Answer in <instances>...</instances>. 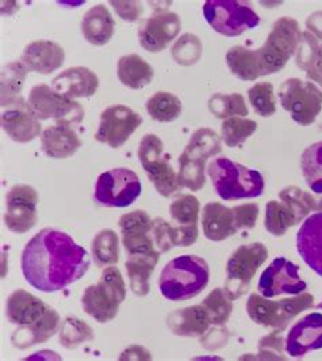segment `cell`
I'll use <instances>...</instances> for the list:
<instances>
[{
    "instance_id": "cell-1",
    "label": "cell",
    "mask_w": 322,
    "mask_h": 361,
    "mask_svg": "<svg viewBox=\"0 0 322 361\" xmlns=\"http://www.w3.org/2000/svg\"><path fill=\"white\" fill-rule=\"evenodd\" d=\"M91 258L71 236L56 228H44L23 247L20 268L33 288L54 293L79 281L90 269Z\"/></svg>"
},
{
    "instance_id": "cell-2",
    "label": "cell",
    "mask_w": 322,
    "mask_h": 361,
    "mask_svg": "<svg viewBox=\"0 0 322 361\" xmlns=\"http://www.w3.org/2000/svg\"><path fill=\"white\" fill-rule=\"evenodd\" d=\"M7 321L18 327L11 336L14 348L25 350L51 340L61 325L59 312L36 295L16 289L6 300Z\"/></svg>"
},
{
    "instance_id": "cell-3",
    "label": "cell",
    "mask_w": 322,
    "mask_h": 361,
    "mask_svg": "<svg viewBox=\"0 0 322 361\" xmlns=\"http://www.w3.org/2000/svg\"><path fill=\"white\" fill-rule=\"evenodd\" d=\"M210 283L207 261L195 254H185L169 261L162 269L158 286L162 296L170 302H185L198 296Z\"/></svg>"
},
{
    "instance_id": "cell-4",
    "label": "cell",
    "mask_w": 322,
    "mask_h": 361,
    "mask_svg": "<svg viewBox=\"0 0 322 361\" xmlns=\"http://www.w3.org/2000/svg\"><path fill=\"white\" fill-rule=\"evenodd\" d=\"M207 176L216 195L225 201L256 199L263 196L266 180L260 171L222 157L207 166Z\"/></svg>"
},
{
    "instance_id": "cell-5",
    "label": "cell",
    "mask_w": 322,
    "mask_h": 361,
    "mask_svg": "<svg viewBox=\"0 0 322 361\" xmlns=\"http://www.w3.org/2000/svg\"><path fill=\"white\" fill-rule=\"evenodd\" d=\"M126 298L123 274L116 265H112L102 269L97 284L85 289L80 305L83 311L98 324H107L117 317L120 305Z\"/></svg>"
},
{
    "instance_id": "cell-6",
    "label": "cell",
    "mask_w": 322,
    "mask_h": 361,
    "mask_svg": "<svg viewBox=\"0 0 322 361\" xmlns=\"http://www.w3.org/2000/svg\"><path fill=\"white\" fill-rule=\"evenodd\" d=\"M314 307V298L309 292L294 295L282 300H270L257 292L249 295L246 312L256 325L270 327L276 331H285L301 312Z\"/></svg>"
},
{
    "instance_id": "cell-7",
    "label": "cell",
    "mask_w": 322,
    "mask_h": 361,
    "mask_svg": "<svg viewBox=\"0 0 322 361\" xmlns=\"http://www.w3.org/2000/svg\"><path fill=\"white\" fill-rule=\"evenodd\" d=\"M301 39L302 32L297 19L292 17L276 19L266 42L257 48L264 76L282 71L287 61L297 54Z\"/></svg>"
},
{
    "instance_id": "cell-8",
    "label": "cell",
    "mask_w": 322,
    "mask_h": 361,
    "mask_svg": "<svg viewBox=\"0 0 322 361\" xmlns=\"http://www.w3.org/2000/svg\"><path fill=\"white\" fill-rule=\"evenodd\" d=\"M138 158L145 176L162 197L170 199L182 189L179 182V173H176L170 164V157L165 154L161 137L154 133L144 135L138 148Z\"/></svg>"
},
{
    "instance_id": "cell-9",
    "label": "cell",
    "mask_w": 322,
    "mask_h": 361,
    "mask_svg": "<svg viewBox=\"0 0 322 361\" xmlns=\"http://www.w3.org/2000/svg\"><path fill=\"white\" fill-rule=\"evenodd\" d=\"M203 16L214 32L225 37L241 36L261 22L251 4L239 0H207Z\"/></svg>"
},
{
    "instance_id": "cell-10",
    "label": "cell",
    "mask_w": 322,
    "mask_h": 361,
    "mask_svg": "<svg viewBox=\"0 0 322 361\" xmlns=\"http://www.w3.org/2000/svg\"><path fill=\"white\" fill-rule=\"evenodd\" d=\"M268 257V249L261 242L241 245L234 250L226 265V281L223 287L232 300H238L248 292L251 280Z\"/></svg>"
},
{
    "instance_id": "cell-11",
    "label": "cell",
    "mask_w": 322,
    "mask_h": 361,
    "mask_svg": "<svg viewBox=\"0 0 322 361\" xmlns=\"http://www.w3.org/2000/svg\"><path fill=\"white\" fill-rule=\"evenodd\" d=\"M28 108L40 121L54 120L56 124L79 126L85 118V109L73 99H70L52 86L40 83L36 85L28 98Z\"/></svg>"
},
{
    "instance_id": "cell-12",
    "label": "cell",
    "mask_w": 322,
    "mask_h": 361,
    "mask_svg": "<svg viewBox=\"0 0 322 361\" xmlns=\"http://www.w3.org/2000/svg\"><path fill=\"white\" fill-rule=\"evenodd\" d=\"M282 108L301 127L311 126L322 110V91L316 83L290 78L283 82L279 90Z\"/></svg>"
},
{
    "instance_id": "cell-13",
    "label": "cell",
    "mask_w": 322,
    "mask_h": 361,
    "mask_svg": "<svg viewBox=\"0 0 322 361\" xmlns=\"http://www.w3.org/2000/svg\"><path fill=\"white\" fill-rule=\"evenodd\" d=\"M142 189V182L133 170L110 169L98 177L94 199L105 208H126L141 197Z\"/></svg>"
},
{
    "instance_id": "cell-14",
    "label": "cell",
    "mask_w": 322,
    "mask_h": 361,
    "mask_svg": "<svg viewBox=\"0 0 322 361\" xmlns=\"http://www.w3.org/2000/svg\"><path fill=\"white\" fill-rule=\"evenodd\" d=\"M143 124V117L126 105H112L100 114V126L94 135L98 143L119 149Z\"/></svg>"
},
{
    "instance_id": "cell-15",
    "label": "cell",
    "mask_w": 322,
    "mask_h": 361,
    "mask_svg": "<svg viewBox=\"0 0 322 361\" xmlns=\"http://www.w3.org/2000/svg\"><path fill=\"white\" fill-rule=\"evenodd\" d=\"M38 192L26 183L14 185L6 195L4 226L14 234H26L38 223Z\"/></svg>"
},
{
    "instance_id": "cell-16",
    "label": "cell",
    "mask_w": 322,
    "mask_h": 361,
    "mask_svg": "<svg viewBox=\"0 0 322 361\" xmlns=\"http://www.w3.org/2000/svg\"><path fill=\"white\" fill-rule=\"evenodd\" d=\"M258 293L266 298L299 295L306 292L307 283L299 276V267L285 257L275 258L258 280Z\"/></svg>"
},
{
    "instance_id": "cell-17",
    "label": "cell",
    "mask_w": 322,
    "mask_h": 361,
    "mask_svg": "<svg viewBox=\"0 0 322 361\" xmlns=\"http://www.w3.org/2000/svg\"><path fill=\"white\" fill-rule=\"evenodd\" d=\"M181 18L177 13L158 10L151 17L141 22L138 37L141 47L150 54L165 51L181 32Z\"/></svg>"
},
{
    "instance_id": "cell-18",
    "label": "cell",
    "mask_w": 322,
    "mask_h": 361,
    "mask_svg": "<svg viewBox=\"0 0 322 361\" xmlns=\"http://www.w3.org/2000/svg\"><path fill=\"white\" fill-rule=\"evenodd\" d=\"M174 247H189L198 238L200 202L193 195L181 193L169 207Z\"/></svg>"
},
{
    "instance_id": "cell-19",
    "label": "cell",
    "mask_w": 322,
    "mask_h": 361,
    "mask_svg": "<svg viewBox=\"0 0 322 361\" xmlns=\"http://www.w3.org/2000/svg\"><path fill=\"white\" fill-rule=\"evenodd\" d=\"M119 227L121 233V243L128 257L158 252L151 235L153 219L145 211L138 209L124 214L119 219Z\"/></svg>"
},
{
    "instance_id": "cell-20",
    "label": "cell",
    "mask_w": 322,
    "mask_h": 361,
    "mask_svg": "<svg viewBox=\"0 0 322 361\" xmlns=\"http://www.w3.org/2000/svg\"><path fill=\"white\" fill-rule=\"evenodd\" d=\"M318 349H322V314L311 312L297 321L287 333L286 352L292 359H301Z\"/></svg>"
},
{
    "instance_id": "cell-21",
    "label": "cell",
    "mask_w": 322,
    "mask_h": 361,
    "mask_svg": "<svg viewBox=\"0 0 322 361\" xmlns=\"http://www.w3.org/2000/svg\"><path fill=\"white\" fill-rule=\"evenodd\" d=\"M29 73L51 75L61 68L66 60L64 48L49 39H36L29 42L19 59Z\"/></svg>"
},
{
    "instance_id": "cell-22",
    "label": "cell",
    "mask_w": 322,
    "mask_h": 361,
    "mask_svg": "<svg viewBox=\"0 0 322 361\" xmlns=\"http://www.w3.org/2000/svg\"><path fill=\"white\" fill-rule=\"evenodd\" d=\"M0 124L4 133L19 145H26L36 140L44 130L41 121L28 108V101L23 105L3 109Z\"/></svg>"
},
{
    "instance_id": "cell-23",
    "label": "cell",
    "mask_w": 322,
    "mask_h": 361,
    "mask_svg": "<svg viewBox=\"0 0 322 361\" xmlns=\"http://www.w3.org/2000/svg\"><path fill=\"white\" fill-rule=\"evenodd\" d=\"M297 250L304 264L322 277V212L302 221L297 233Z\"/></svg>"
},
{
    "instance_id": "cell-24",
    "label": "cell",
    "mask_w": 322,
    "mask_h": 361,
    "mask_svg": "<svg viewBox=\"0 0 322 361\" xmlns=\"http://www.w3.org/2000/svg\"><path fill=\"white\" fill-rule=\"evenodd\" d=\"M52 87L59 94L73 101L90 98L100 87V78L88 67H71L54 78Z\"/></svg>"
},
{
    "instance_id": "cell-25",
    "label": "cell",
    "mask_w": 322,
    "mask_h": 361,
    "mask_svg": "<svg viewBox=\"0 0 322 361\" xmlns=\"http://www.w3.org/2000/svg\"><path fill=\"white\" fill-rule=\"evenodd\" d=\"M42 152L52 159H67L82 147L76 130L67 124H54L45 128L40 136Z\"/></svg>"
},
{
    "instance_id": "cell-26",
    "label": "cell",
    "mask_w": 322,
    "mask_h": 361,
    "mask_svg": "<svg viewBox=\"0 0 322 361\" xmlns=\"http://www.w3.org/2000/svg\"><path fill=\"white\" fill-rule=\"evenodd\" d=\"M201 226L204 236L213 242H223L238 233L233 208L215 201L204 205Z\"/></svg>"
},
{
    "instance_id": "cell-27",
    "label": "cell",
    "mask_w": 322,
    "mask_h": 361,
    "mask_svg": "<svg viewBox=\"0 0 322 361\" xmlns=\"http://www.w3.org/2000/svg\"><path fill=\"white\" fill-rule=\"evenodd\" d=\"M85 39L94 47H104L114 36L116 22L105 4H95L89 8L80 22Z\"/></svg>"
},
{
    "instance_id": "cell-28",
    "label": "cell",
    "mask_w": 322,
    "mask_h": 361,
    "mask_svg": "<svg viewBox=\"0 0 322 361\" xmlns=\"http://www.w3.org/2000/svg\"><path fill=\"white\" fill-rule=\"evenodd\" d=\"M169 330L179 337H201L210 329V319L201 305L179 308L170 312L166 318Z\"/></svg>"
},
{
    "instance_id": "cell-29",
    "label": "cell",
    "mask_w": 322,
    "mask_h": 361,
    "mask_svg": "<svg viewBox=\"0 0 322 361\" xmlns=\"http://www.w3.org/2000/svg\"><path fill=\"white\" fill-rule=\"evenodd\" d=\"M154 68L142 56L124 54L117 61V78L123 86L131 90H142L154 79Z\"/></svg>"
},
{
    "instance_id": "cell-30",
    "label": "cell",
    "mask_w": 322,
    "mask_h": 361,
    "mask_svg": "<svg viewBox=\"0 0 322 361\" xmlns=\"http://www.w3.org/2000/svg\"><path fill=\"white\" fill-rule=\"evenodd\" d=\"M161 253L129 255L126 261V274L129 279V288L139 296L144 298L150 293V279L160 262Z\"/></svg>"
},
{
    "instance_id": "cell-31",
    "label": "cell",
    "mask_w": 322,
    "mask_h": 361,
    "mask_svg": "<svg viewBox=\"0 0 322 361\" xmlns=\"http://www.w3.org/2000/svg\"><path fill=\"white\" fill-rule=\"evenodd\" d=\"M28 68L22 64V61H11L1 68V108H13L26 104L20 92L23 90L26 78H28Z\"/></svg>"
},
{
    "instance_id": "cell-32",
    "label": "cell",
    "mask_w": 322,
    "mask_h": 361,
    "mask_svg": "<svg viewBox=\"0 0 322 361\" xmlns=\"http://www.w3.org/2000/svg\"><path fill=\"white\" fill-rule=\"evenodd\" d=\"M226 63L234 76L244 82H254L264 76L257 49L235 45L226 54Z\"/></svg>"
},
{
    "instance_id": "cell-33",
    "label": "cell",
    "mask_w": 322,
    "mask_h": 361,
    "mask_svg": "<svg viewBox=\"0 0 322 361\" xmlns=\"http://www.w3.org/2000/svg\"><path fill=\"white\" fill-rule=\"evenodd\" d=\"M220 151L222 143L219 135L210 128H200L193 132L182 154L195 161L207 163L210 158L220 154Z\"/></svg>"
},
{
    "instance_id": "cell-34",
    "label": "cell",
    "mask_w": 322,
    "mask_h": 361,
    "mask_svg": "<svg viewBox=\"0 0 322 361\" xmlns=\"http://www.w3.org/2000/svg\"><path fill=\"white\" fill-rule=\"evenodd\" d=\"M91 257L98 268L117 265L120 261L119 235L116 231L105 228L94 236L91 242Z\"/></svg>"
},
{
    "instance_id": "cell-35",
    "label": "cell",
    "mask_w": 322,
    "mask_h": 361,
    "mask_svg": "<svg viewBox=\"0 0 322 361\" xmlns=\"http://www.w3.org/2000/svg\"><path fill=\"white\" fill-rule=\"evenodd\" d=\"M145 111L158 123H173L182 113V102L169 91H158L145 102Z\"/></svg>"
},
{
    "instance_id": "cell-36",
    "label": "cell",
    "mask_w": 322,
    "mask_h": 361,
    "mask_svg": "<svg viewBox=\"0 0 322 361\" xmlns=\"http://www.w3.org/2000/svg\"><path fill=\"white\" fill-rule=\"evenodd\" d=\"M299 224L295 212L285 201L270 200L266 205L264 227L273 236H283L287 231Z\"/></svg>"
},
{
    "instance_id": "cell-37",
    "label": "cell",
    "mask_w": 322,
    "mask_h": 361,
    "mask_svg": "<svg viewBox=\"0 0 322 361\" xmlns=\"http://www.w3.org/2000/svg\"><path fill=\"white\" fill-rule=\"evenodd\" d=\"M208 110L219 120H227L232 117H246L249 108L242 94L216 92L208 99Z\"/></svg>"
},
{
    "instance_id": "cell-38",
    "label": "cell",
    "mask_w": 322,
    "mask_h": 361,
    "mask_svg": "<svg viewBox=\"0 0 322 361\" xmlns=\"http://www.w3.org/2000/svg\"><path fill=\"white\" fill-rule=\"evenodd\" d=\"M301 170L309 189L322 195V142L309 145L301 155Z\"/></svg>"
},
{
    "instance_id": "cell-39",
    "label": "cell",
    "mask_w": 322,
    "mask_h": 361,
    "mask_svg": "<svg viewBox=\"0 0 322 361\" xmlns=\"http://www.w3.org/2000/svg\"><path fill=\"white\" fill-rule=\"evenodd\" d=\"M95 338L91 326L76 317H66L59 329V343L66 349H76Z\"/></svg>"
},
{
    "instance_id": "cell-40",
    "label": "cell",
    "mask_w": 322,
    "mask_h": 361,
    "mask_svg": "<svg viewBox=\"0 0 322 361\" xmlns=\"http://www.w3.org/2000/svg\"><path fill=\"white\" fill-rule=\"evenodd\" d=\"M257 123L248 117H232L222 123L220 137L230 148L242 145L257 130Z\"/></svg>"
},
{
    "instance_id": "cell-41",
    "label": "cell",
    "mask_w": 322,
    "mask_h": 361,
    "mask_svg": "<svg viewBox=\"0 0 322 361\" xmlns=\"http://www.w3.org/2000/svg\"><path fill=\"white\" fill-rule=\"evenodd\" d=\"M200 305L205 310L210 324L214 326L226 325L233 312V300L223 288L213 289Z\"/></svg>"
},
{
    "instance_id": "cell-42",
    "label": "cell",
    "mask_w": 322,
    "mask_h": 361,
    "mask_svg": "<svg viewBox=\"0 0 322 361\" xmlns=\"http://www.w3.org/2000/svg\"><path fill=\"white\" fill-rule=\"evenodd\" d=\"M179 182L182 189L198 192L207 182V163L195 161L184 154L179 158Z\"/></svg>"
},
{
    "instance_id": "cell-43",
    "label": "cell",
    "mask_w": 322,
    "mask_h": 361,
    "mask_svg": "<svg viewBox=\"0 0 322 361\" xmlns=\"http://www.w3.org/2000/svg\"><path fill=\"white\" fill-rule=\"evenodd\" d=\"M170 51L174 61L179 66L191 67L200 61L203 56V44L196 35L185 33L174 42Z\"/></svg>"
},
{
    "instance_id": "cell-44",
    "label": "cell",
    "mask_w": 322,
    "mask_h": 361,
    "mask_svg": "<svg viewBox=\"0 0 322 361\" xmlns=\"http://www.w3.org/2000/svg\"><path fill=\"white\" fill-rule=\"evenodd\" d=\"M248 99L253 110L260 117L268 118L276 113V97L273 92V85L269 82L253 85L248 90Z\"/></svg>"
},
{
    "instance_id": "cell-45",
    "label": "cell",
    "mask_w": 322,
    "mask_h": 361,
    "mask_svg": "<svg viewBox=\"0 0 322 361\" xmlns=\"http://www.w3.org/2000/svg\"><path fill=\"white\" fill-rule=\"evenodd\" d=\"M286 340L280 331L273 330L270 334L263 337L258 343V359L261 360H286Z\"/></svg>"
},
{
    "instance_id": "cell-46",
    "label": "cell",
    "mask_w": 322,
    "mask_h": 361,
    "mask_svg": "<svg viewBox=\"0 0 322 361\" xmlns=\"http://www.w3.org/2000/svg\"><path fill=\"white\" fill-rule=\"evenodd\" d=\"M320 45H321L320 41L311 33H309V32L302 33L301 44L295 54V63H297L298 68L304 70L306 73L313 67L317 54H318V49H320Z\"/></svg>"
},
{
    "instance_id": "cell-47",
    "label": "cell",
    "mask_w": 322,
    "mask_h": 361,
    "mask_svg": "<svg viewBox=\"0 0 322 361\" xmlns=\"http://www.w3.org/2000/svg\"><path fill=\"white\" fill-rule=\"evenodd\" d=\"M151 235H153L155 249L160 253H167L174 247L173 238H172V223L166 221L165 219L162 217L153 219Z\"/></svg>"
},
{
    "instance_id": "cell-48",
    "label": "cell",
    "mask_w": 322,
    "mask_h": 361,
    "mask_svg": "<svg viewBox=\"0 0 322 361\" xmlns=\"http://www.w3.org/2000/svg\"><path fill=\"white\" fill-rule=\"evenodd\" d=\"M304 190L298 186H287L279 193V199L285 201L291 207V209L295 212L299 223H302L310 214V209L304 202Z\"/></svg>"
},
{
    "instance_id": "cell-49",
    "label": "cell",
    "mask_w": 322,
    "mask_h": 361,
    "mask_svg": "<svg viewBox=\"0 0 322 361\" xmlns=\"http://www.w3.org/2000/svg\"><path fill=\"white\" fill-rule=\"evenodd\" d=\"M233 212L238 231L251 230L257 223L258 214H260V207L254 202L241 204V205L234 207Z\"/></svg>"
},
{
    "instance_id": "cell-50",
    "label": "cell",
    "mask_w": 322,
    "mask_h": 361,
    "mask_svg": "<svg viewBox=\"0 0 322 361\" xmlns=\"http://www.w3.org/2000/svg\"><path fill=\"white\" fill-rule=\"evenodd\" d=\"M230 331L223 326H214L213 329H208L200 338V345L210 350V352H215L219 350L222 348H225L229 340H230Z\"/></svg>"
},
{
    "instance_id": "cell-51",
    "label": "cell",
    "mask_w": 322,
    "mask_h": 361,
    "mask_svg": "<svg viewBox=\"0 0 322 361\" xmlns=\"http://www.w3.org/2000/svg\"><path fill=\"white\" fill-rule=\"evenodd\" d=\"M109 4L114 8L119 18L133 23L142 18L144 7L141 1L136 0H112Z\"/></svg>"
},
{
    "instance_id": "cell-52",
    "label": "cell",
    "mask_w": 322,
    "mask_h": 361,
    "mask_svg": "<svg viewBox=\"0 0 322 361\" xmlns=\"http://www.w3.org/2000/svg\"><path fill=\"white\" fill-rule=\"evenodd\" d=\"M120 360H151V353L142 345H131L120 355Z\"/></svg>"
},
{
    "instance_id": "cell-53",
    "label": "cell",
    "mask_w": 322,
    "mask_h": 361,
    "mask_svg": "<svg viewBox=\"0 0 322 361\" xmlns=\"http://www.w3.org/2000/svg\"><path fill=\"white\" fill-rule=\"evenodd\" d=\"M306 76H307V80L316 83L322 91V44L320 45L316 61L313 67L309 71H306Z\"/></svg>"
},
{
    "instance_id": "cell-54",
    "label": "cell",
    "mask_w": 322,
    "mask_h": 361,
    "mask_svg": "<svg viewBox=\"0 0 322 361\" xmlns=\"http://www.w3.org/2000/svg\"><path fill=\"white\" fill-rule=\"evenodd\" d=\"M306 27L317 39H322V11L313 13L306 20Z\"/></svg>"
},
{
    "instance_id": "cell-55",
    "label": "cell",
    "mask_w": 322,
    "mask_h": 361,
    "mask_svg": "<svg viewBox=\"0 0 322 361\" xmlns=\"http://www.w3.org/2000/svg\"><path fill=\"white\" fill-rule=\"evenodd\" d=\"M316 307L318 308V310H322V300L318 303V305H317V306H316Z\"/></svg>"
}]
</instances>
